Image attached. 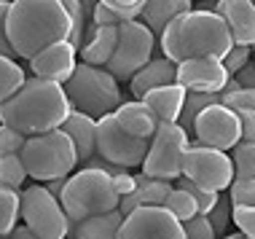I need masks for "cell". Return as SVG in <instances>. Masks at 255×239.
Returning a JSON list of instances; mask_svg holds the SVG:
<instances>
[{"instance_id": "1", "label": "cell", "mask_w": 255, "mask_h": 239, "mask_svg": "<svg viewBox=\"0 0 255 239\" xmlns=\"http://www.w3.org/2000/svg\"><path fill=\"white\" fill-rule=\"evenodd\" d=\"M231 46H234V38L229 32V24L223 22V16L218 11H204V8H191L180 13L158 35L161 57L172 59L175 65L196 57L223 59L231 51Z\"/></svg>"}, {"instance_id": "2", "label": "cell", "mask_w": 255, "mask_h": 239, "mask_svg": "<svg viewBox=\"0 0 255 239\" xmlns=\"http://www.w3.org/2000/svg\"><path fill=\"white\" fill-rule=\"evenodd\" d=\"M70 113L73 105L67 100L65 86L30 76L8 102L0 105V124L13 126L24 137H35L62 129Z\"/></svg>"}, {"instance_id": "3", "label": "cell", "mask_w": 255, "mask_h": 239, "mask_svg": "<svg viewBox=\"0 0 255 239\" xmlns=\"http://www.w3.org/2000/svg\"><path fill=\"white\" fill-rule=\"evenodd\" d=\"M70 16L62 0H11L8 40L19 59L30 62L54 43L70 40Z\"/></svg>"}, {"instance_id": "4", "label": "cell", "mask_w": 255, "mask_h": 239, "mask_svg": "<svg viewBox=\"0 0 255 239\" xmlns=\"http://www.w3.org/2000/svg\"><path fill=\"white\" fill-rule=\"evenodd\" d=\"M59 202L65 207L67 218L75 223V221H84V218H92L100 213L119 210L121 196L116 191L113 175H108L105 169L78 167L67 177V186L62 191Z\"/></svg>"}, {"instance_id": "5", "label": "cell", "mask_w": 255, "mask_h": 239, "mask_svg": "<svg viewBox=\"0 0 255 239\" xmlns=\"http://www.w3.org/2000/svg\"><path fill=\"white\" fill-rule=\"evenodd\" d=\"M65 92L73 111L86 113L92 119H102V116L116 113L124 102L121 81L108 67H94L86 62H78L70 81L65 84Z\"/></svg>"}, {"instance_id": "6", "label": "cell", "mask_w": 255, "mask_h": 239, "mask_svg": "<svg viewBox=\"0 0 255 239\" xmlns=\"http://www.w3.org/2000/svg\"><path fill=\"white\" fill-rule=\"evenodd\" d=\"M22 161L27 167V175L35 183H49V180H57V177H67L81 164L73 140L62 129L27 137L24 148H22Z\"/></svg>"}, {"instance_id": "7", "label": "cell", "mask_w": 255, "mask_h": 239, "mask_svg": "<svg viewBox=\"0 0 255 239\" xmlns=\"http://www.w3.org/2000/svg\"><path fill=\"white\" fill-rule=\"evenodd\" d=\"M22 223L40 239H65L73 226L59 196L43 183H32L22 191Z\"/></svg>"}, {"instance_id": "8", "label": "cell", "mask_w": 255, "mask_h": 239, "mask_svg": "<svg viewBox=\"0 0 255 239\" xmlns=\"http://www.w3.org/2000/svg\"><path fill=\"white\" fill-rule=\"evenodd\" d=\"M158 38L148 24L140 19H129L119 27V43H116L113 59L108 62V70L119 81H132L137 73L153 59Z\"/></svg>"}, {"instance_id": "9", "label": "cell", "mask_w": 255, "mask_h": 239, "mask_svg": "<svg viewBox=\"0 0 255 239\" xmlns=\"http://www.w3.org/2000/svg\"><path fill=\"white\" fill-rule=\"evenodd\" d=\"M188 145H191V132H185L180 124H158L140 169L148 177H161V180L175 183L183 175V161L185 153H188Z\"/></svg>"}, {"instance_id": "10", "label": "cell", "mask_w": 255, "mask_h": 239, "mask_svg": "<svg viewBox=\"0 0 255 239\" xmlns=\"http://www.w3.org/2000/svg\"><path fill=\"white\" fill-rule=\"evenodd\" d=\"M183 177H188L191 183H196V186H202L207 191L226 194L231 188L234 177H237L234 159L226 151L202 145V142H191L183 161Z\"/></svg>"}, {"instance_id": "11", "label": "cell", "mask_w": 255, "mask_h": 239, "mask_svg": "<svg viewBox=\"0 0 255 239\" xmlns=\"http://www.w3.org/2000/svg\"><path fill=\"white\" fill-rule=\"evenodd\" d=\"M148 140H140L134 134H129L116 116H102L97 119V156L105 159L116 167H124V169H134V167H142L148 156Z\"/></svg>"}, {"instance_id": "12", "label": "cell", "mask_w": 255, "mask_h": 239, "mask_svg": "<svg viewBox=\"0 0 255 239\" xmlns=\"http://www.w3.org/2000/svg\"><path fill=\"white\" fill-rule=\"evenodd\" d=\"M194 137L202 145L218 148V151H234L242 142V124H239V113L226 108L223 102L204 108L199 113L194 124Z\"/></svg>"}, {"instance_id": "13", "label": "cell", "mask_w": 255, "mask_h": 239, "mask_svg": "<svg viewBox=\"0 0 255 239\" xmlns=\"http://www.w3.org/2000/svg\"><path fill=\"white\" fill-rule=\"evenodd\" d=\"M119 239H185V229L167 207H137L124 218Z\"/></svg>"}, {"instance_id": "14", "label": "cell", "mask_w": 255, "mask_h": 239, "mask_svg": "<svg viewBox=\"0 0 255 239\" xmlns=\"http://www.w3.org/2000/svg\"><path fill=\"white\" fill-rule=\"evenodd\" d=\"M231 81V73L226 70L223 59L215 57H196L185 59L177 65V84L188 92H204V94H220Z\"/></svg>"}, {"instance_id": "15", "label": "cell", "mask_w": 255, "mask_h": 239, "mask_svg": "<svg viewBox=\"0 0 255 239\" xmlns=\"http://www.w3.org/2000/svg\"><path fill=\"white\" fill-rule=\"evenodd\" d=\"M27 65H30L32 78L54 81V84L65 86L75 73V67H78V46H73L70 40H62V43H54L40 54H35Z\"/></svg>"}, {"instance_id": "16", "label": "cell", "mask_w": 255, "mask_h": 239, "mask_svg": "<svg viewBox=\"0 0 255 239\" xmlns=\"http://www.w3.org/2000/svg\"><path fill=\"white\" fill-rule=\"evenodd\" d=\"M215 11L229 24L237 46H255V3L250 0H218Z\"/></svg>"}, {"instance_id": "17", "label": "cell", "mask_w": 255, "mask_h": 239, "mask_svg": "<svg viewBox=\"0 0 255 239\" xmlns=\"http://www.w3.org/2000/svg\"><path fill=\"white\" fill-rule=\"evenodd\" d=\"M137 186L132 194H127L119 204V210L124 215H129L137 207H164L167 196L172 194L175 183L172 180H161V177H148L145 172H137L134 175Z\"/></svg>"}, {"instance_id": "18", "label": "cell", "mask_w": 255, "mask_h": 239, "mask_svg": "<svg viewBox=\"0 0 255 239\" xmlns=\"http://www.w3.org/2000/svg\"><path fill=\"white\" fill-rule=\"evenodd\" d=\"M116 43H119V27L89 24L84 46L78 49V57H81V62H86V65L108 67V62L113 59Z\"/></svg>"}, {"instance_id": "19", "label": "cell", "mask_w": 255, "mask_h": 239, "mask_svg": "<svg viewBox=\"0 0 255 239\" xmlns=\"http://www.w3.org/2000/svg\"><path fill=\"white\" fill-rule=\"evenodd\" d=\"M185 97H188V89L175 81V84L150 89L145 97H142V102L156 113L158 124H177L180 113H183V105H185Z\"/></svg>"}, {"instance_id": "20", "label": "cell", "mask_w": 255, "mask_h": 239, "mask_svg": "<svg viewBox=\"0 0 255 239\" xmlns=\"http://www.w3.org/2000/svg\"><path fill=\"white\" fill-rule=\"evenodd\" d=\"M113 116H116V121H119V124L127 129L129 134H134V137H140V140H148V142L153 140V134H156V129H158L156 113L150 111L142 100H127V102H121L119 111H116Z\"/></svg>"}, {"instance_id": "21", "label": "cell", "mask_w": 255, "mask_h": 239, "mask_svg": "<svg viewBox=\"0 0 255 239\" xmlns=\"http://www.w3.org/2000/svg\"><path fill=\"white\" fill-rule=\"evenodd\" d=\"M175 81H177V65L167 57H153L132 81H129V92H132L134 100H142L150 89L175 84Z\"/></svg>"}, {"instance_id": "22", "label": "cell", "mask_w": 255, "mask_h": 239, "mask_svg": "<svg viewBox=\"0 0 255 239\" xmlns=\"http://www.w3.org/2000/svg\"><path fill=\"white\" fill-rule=\"evenodd\" d=\"M62 132L73 140L75 151H78L81 167H84V164L97 153V119L73 111L70 116H67V121L62 124Z\"/></svg>"}, {"instance_id": "23", "label": "cell", "mask_w": 255, "mask_h": 239, "mask_svg": "<svg viewBox=\"0 0 255 239\" xmlns=\"http://www.w3.org/2000/svg\"><path fill=\"white\" fill-rule=\"evenodd\" d=\"M121 210H110V213H100L84 221H75L70 226V234L78 239H119L121 223H124Z\"/></svg>"}, {"instance_id": "24", "label": "cell", "mask_w": 255, "mask_h": 239, "mask_svg": "<svg viewBox=\"0 0 255 239\" xmlns=\"http://www.w3.org/2000/svg\"><path fill=\"white\" fill-rule=\"evenodd\" d=\"M191 8H194V0H145L140 22L148 24L153 30V35L158 38L172 19H177L180 13L191 11Z\"/></svg>"}, {"instance_id": "25", "label": "cell", "mask_w": 255, "mask_h": 239, "mask_svg": "<svg viewBox=\"0 0 255 239\" xmlns=\"http://www.w3.org/2000/svg\"><path fill=\"white\" fill-rule=\"evenodd\" d=\"M22 218V194L0 183V234L8 237Z\"/></svg>"}, {"instance_id": "26", "label": "cell", "mask_w": 255, "mask_h": 239, "mask_svg": "<svg viewBox=\"0 0 255 239\" xmlns=\"http://www.w3.org/2000/svg\"><path fill=\"white\" fill-rule=\"evenodd\" d=\"M24 81H27V73H24V67L19 65V59L0 54V105L8 102L13 94H16L19 89L24 86Z\"/></svg>"}, {"instance_id": "27", "label": "cell", "mask_w": 255, "mask_h": 239, "mask_svg": "<svg viewBox=\"0 0 255 239\" xmlns=\"http://www.w3.org/2000/svg\"><path fill=\"white\" fill-rule=\"evenodd\" d=\"M220 102V94H204V92H188V97H185V105H183V113H180V124L185 132H194V124L199 119V113L204 111V108L215 105Z\"/></svg>"}, {"instance_id": "28", "label": "cell", "mask_w": 255, "mask_h": 239, "mask_svg": "<svg viewBox=\"0 0 255 239\" xmlns=\"http://www.w3.org/2000/svg\"><path fill=\"white\" fill-rule=\"evenodd\" d=\"M62 5H65L67 16H70V43L73 46H84V38H86V30L89 24H92V16H89V11L84 8V3L81 0H62Z\"/></svg>"}, {"instance_id": "29", "label": "cell", "mask_w": 255, "mask_h": 239, "mask_svg": "<svg viewBox=\"0 0 255 239\" xmlns=\"http://www.w3.org/2000/svg\"><path fill=\"white\" fill-rule=\"evenodd\" d=\"M27 167L22 161V153H11V156H0V183L8 188L22 191V186L27 183Z\"/></svg>"}, {"instance_id": "30", "label": "cell", "mask_w": 255, "mask_h": 239, "mask_svg": "<svg viewBox=\"0 0 255 239\" xmlns=\"http://www.w3.org/2000/svg\"><path fill=\"white\" fill-rule=\"evenodd\" d=\"M164 207L169 210L172 215L177 218L180 223H185V221H191V218H196L199 215V207H196V199L188 194L185 188H172V194L167 196V202H164Z\"/></svg>"}, {"instance_id": "31", "label": "cell", "mask_w": 255, "mask_h": 239, "mask_svg": "<svg viewBox=\"0 0 255 239\" xmlns=\"http://www.w3.org/2000/svg\"><path fill=\"white\" fill-rule=\"evenodd\" d=\"M220 102L231 111H255V89H245L231 78L229 86L220 92Z\"/></svg>"}, {"instance_id": "32", "label": "cell", "mask_w": 255, "mask_h": 239, "mask_svg": "<svg viewBox=\"0 0 255 239\" xmlns=\"http://www.w3.org/2000/svg\"><path fill=\"white\" fill-rule=\"evenodd\" d=\"M175 186H177V188H185V191H188V194L196 199L199 215H210V213H212V207H215L218 199H220L218 191H207V188H202V186H196V183H191L188 177H183V175L175 180Z\"/></svg>"}, {"instance_id": "33", "label": "cell", "mask_w": 255, "mask_h": 239, "mask_svg": "<svg viewBox=\"0 0 255 239\" xmlns=\"http://www.w3.org/2000/svg\"><path fill=\"white\" fill-rule=\"evenodd\" d=\"M237 177H255V140H242L231 151Z\"/></svg>"}, {"instance_id": "34", "label": "cell", "mask_w": 255, "mask_h": 239, "mask_svg": "<svg viewBox=\"0 0 255 239\" xmlns=\"http://www.w3.org/2000/svg\"><path fill=\"white\" fill-rule=\"evenodd\" d=\"M207 218H210V223H212V229H215L218 237L229 234V226L234 223V204L229 199V194H220L218 204L212 207V213L207 215Z\"/></svg>"}, {"instance_id": "35", "label": "cell", "mask_w": 255, "mask_h": 239, "mask_svg": "<svg viewBox=\"0 0 255 239\" xmlns=\"http://www.w3.org/2000/svg\"><path fill=\"white\" fill-rule=\"evenodd\" d=\"M231 204H242V207H255V177H234L231 188L226 191Z\"/></svg>"}, {"instance_id": "36", "label": "cell", "mask_w": 255, "mask_h": 239, "mask_svg": "<svg viewBox=\"0 0 255 239\" xmlns=\"http://www.w3.org/2000/svg\"><path fill=\"white\" fill-rule=\"evenodd\" d=\"M253 54H255V51H253V46H237V43H234V46H231V51L223 57L226 70H229L231 76H237V73L242 70V67H247V65L253 62Z\"/></svg>"}, {"instance_id": "37", "label": "cell", "mask_w": 255, "mask_h": 239, "mask_svg": "<svg viewBox=\"0 0 255 239\" xmlns=\"http://www.w3.org/2000/svg\"><path fill=\"white\" fill-rule=\"evenodd\" d=\"M27 137L22 132H16L13 126L0 124V156H11V153H22Z\"/></svg>"}, {"instance_id": "38", "label": "cell", "mask_w": 255, "mask_h": 239, "mask_svg": "<svg viewBox=\"0 0 255 239\" xmlns=\"http://www.w3.org/2000/svg\"><path fill=\"white\" fill-rule=\"evenodd\" d=\"M183 229H185V239H218L215 229H212V223L207 215H196V218H191V221H185Z\"/></svg>"}, {"instance_id": "39", "label": "cell", "mask_w": 255, "mask_h": 239, "mask_svg": "<svg viewBox=\"0 0 255 239\" xmlns=\"http://www.w3.org/2000/svg\"><path fill=\"white\" fill-rule=\"evenodd\" d=\"M234 226L245 239H255V207H234Z\"/></svg>"}, {"instance_id": "40", "label": "cell", "mask_w": 255, "mask_h": 239, "mask_svg": "<svg viewBox=\"0 0 255 239\" xmlns=\"http://www.w3.org/2000/svg\"><path fill=\"white\" fill-rule=\"evenodd\" d=\"M105 8L110 11H116V13H121L124 19H140V13L142 8H145V0H100Z\"/></svg>"}, {"instance_id": "41", "label": "cell", "mask_w": 255, "mask_h": 239, "mask_svg": "<svg viewBox=\"0 0 255 239\" xmlns=\"http://www.w3.org/2000/svg\"><path fill=\"white\" fill-rule=\"evenodd\" d=\"M8 3L11 0H0V54L19 59L13 46H11V40H8Z\"/></svg>"}, {"instance_id": "42", "label": "cell", "mask_w": 255, "mask_h": 239, "mask_svg": "<svg viewBox=\"0 0 255 239\" xmlns=\"http://www.w3.org/2000/svg\"><path fill=\"white\" fill-rule=\"evenodd\" d=\"M127 19L121 16V13H116V11H110L105 8L102 3L94 5V13H92V24H100V27H121Z\"/></svg>"}, {"instance_id": "43", "label": "cell", "mask_w": 255, "mask_h": 239, "mask_svg": "<svg viewBox=\"0 0 255 239\" xmlns=\"http://www.w3.org/2000/svg\"><path fill=\"white\" fill-rule=\"evenodd\" d=\"M242 124V140H255V111H237Z\"/></svg>"}, {"instance_id": "44", "label": "cell", "mask_w": 255, "mask_h": 239, "mask_svg": "<svg viewBox=\"0 0 255 239\" xmlns=\"http://www.w3.org/2000/svg\"><path fill=\"white\" fill-rule=\"evenodd\" d=\"M234 81H237L239 86L245 89H255V62H250L247 67H242V70L237 73V76H231Z\"/></svg>"}, {"instance_id": "45", "label": "cell", "mask_w": 255, "mask_h": 239, "mask_svg": "<svg viewBox=\"0 0 255 239\" xmlns=\"http://www.w3.org/2000/svg\"><path fill=\"white\" fill-rule=\"evenodd\" d=\"M67 177H70V175H67ZM67 177H57V180H49V183H43V186L49 188L54 196H62V191H65V186H67Z\"/></svg>"}, {"instance_id": "46", "label": "cell", "mask_w": 255, "mask_h": 239, "mask_svg": "<svg viewBox=\"0 0 255 239\" xmlns=\"http://www.w3.org/2000/svg\"><path fill=\"white\" fill-rule=\"evenodd\" d=\"M8 239H40V237H35V234H32V231L27 229L24 223H19V226H16V229H13L11 234H8Z\"/></svg>"}, {"instance_id": "47", "label": "cell", "mask_w": 255, "mask_h": 239, "mask_svg": "<svg viewBox=\"0 0 255 239\" xmlns=\"http://www.w3.org/2000/svg\"><path fill=\"white\" fill-rule=\"evenodd\" d=\"M81 3H84V8L89 11V16H92V13H94V5H97L100 0H81Z\"/></svg>"}, {"instance_id": "48", "label": "cell", "mask_w": 255, "mask_h": 239, "mask_svg": "<svg viewBox=\"0 0 255 239\" xmlns=\"http://www.w3.org/2000/svg\"><path fill=\"white\" fill-rule=\"evenodd\" d=\"M218 239H245V237L239 234V231H234V234H231V231H229V234H223V237H218Z\"/></svg>"}, {"instance_id": "49", "label": "cell", "mask_w": 255, "mask_h": 239, "mask_svg": "<svg viewBox=\"0 0 255 239\" xmlns=\"http://www.w3.org/2000/svg\"><path fill=\"white\" fill-rule=\"evenodd\" d=\"M65 239H78V237H73V234H67V237H65Z\"/></svg>"}, {"instance_id": "50", "label": "cell", "mask_w": 255, "mask_h": 239, "mask_svg": "<svg viewBox=\"0 0 255 239\" xmlns=\"http://www.w3.org/2000/svg\"><path fill=\"white\" fill-rule=\"evenodd\" d=\"M194 3H202V0H194Z\"/></svg>"}, {"instance_id": "51", "label": "cell", "mask_w": 255, "mask_h": 239, "mask_svg": "<svg viewBox=\"0 0 255 239\" xmlns=\"http://www.w3.org/2000/svg\"><path fill=\"white\" fill-rule=\"evenodd\" d=\"M0 239H3V234H0Z\"/></svg>"}, {"instance_id": "52", "label": "cell", "mask_w": 255, "mask_h": 239, "mask_svg": "<svg viewBox=\"0 0 255 239\" xmlns=\"http://www.w3.org/2000/svg\"><path fill=\"white\" fill-rule=\"evenodd\" d=\"M250 3H255V0H250Z\"/></svg>"}, {"instance_id": "53", "label": "cell", "mask_w": 255, "mask_h": 239, "mask_svg": "<svg viewBox=\"0 0 255 239\" xmlns=\"http://www.w3.org/2000/svg\"><path fill=\"white\" fill-rule=\"evenodd\" d=\"M3 239H8V237H3Z\"/></svg>"}, {"instance_id": "54", "label": "cell", "mask_w": 255, "mask_h": 239, "mask_svg": "<svg viewBox=\"0 0 255 239\" xmlns=\"http://www.w3.org/2000/svg\"><path fill=\"white\" fill-rule=\"evenodd\" d=\"M253 51H255V46H253Z\"/></svg>"}]
</instances>
